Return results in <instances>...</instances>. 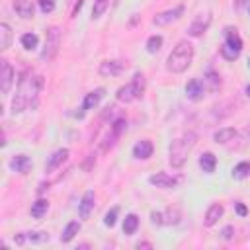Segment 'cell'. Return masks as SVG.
I'll return each mask as SVG.
<instances>
[{
	"instance_id": "44dd1931",
	"label": "cell",
	"mask_w": 250,
	"mask_h": 250,
	"mask_svg": "<svg viewBox=\"0 0 250 250\" xmlns=\"http://www.w3.org/2000/svg\"><path fill=\"white\" fill-rule=\"evenodd\" d=\"M201 82H203L205 90H209V92H217V90L221 88V76H219L217 72H213V70L205 72V76H203Z\"/></svg>"
},
{
	"instance_id": "4fadbf2b",
	"label": "cell",
	"mask_w": 250,
	"mask_h": 250,
	"mask_svg": "<svg viewBox=\"0 0 250 250\" xmlns=\"http://www.w3.org/2000/svg\"><path fill=\"white\" fill-rule=\"evenodd\" d=\"M205 86H203V82L199 80V78H191L188 84H186V96L191 100V102H199V100H203V96H205Z\"/></svg>"
},
{
	"instance_id": "b9f144b4",
	"label": "cell",
	"mask_w": 250,
	"mask_h": 250,
	"mask_svg": "<svg viewBox=\"0 0 250 250\" xmlns=\"http://www.w3.org/2000/svg\"><path fill=\"white\" fill-rule=\"evenodd\" d=\"M248 12H250V6H248Z\"/></svg>"
},
{
	"instance_id": "9c48e42d",
	"label": "cell",
	"mask_w": 250,
	"mask_h": 250,
	"mask_svg": "<svg viewBox=\"0 0 250 250\" xmlns=\"http://www.w3.org/2000/svg\"><path fill=\"white\" fill-rule=\"evenodd\" d=\"M148 182L156 188H162V189H170V188H176L180 182H182V176H170L166 172H156L148 178Z\"/></svg>"
},
{
	"instance_id": "f1b7e54d",
	"label": "cell",
	"mask_w": 250,
	"mask_h": 250,
	"mask_svg": "<svg viewBox=\"0 0 250 250\" xmlns=\"http://www.w3.org/2000/svg\"><path fill=\"white\" fill-rule=\"evenodd\" d=\"M37 43H39V37L35 33H23L21 35V47L25 51H33L37 47Z\"/></svg>"
},
{
	"instance_id": "d4e9b609",
	"label": "cell",
	"mask_w": 250,
	"mask_h": 250,
	"mask_svg": "<svg viewBox=\"0 0 250 250\" xmlns=\"http://www.w3.org/2000/svg\"><path fill=\"white\" fill-rule=\"evenodd\" d=\"M234 137H236V131H234L232 127H225V129H219V131H215V135H213L215 143H221V145H225V143L232 141Z\"/></svg>"
},
{
	"instance_id": "8992f818",
	"label": "cell",
	"mask_w": 250,
	"mask_h": 250,
	"mask_svg": "<svg viewBox=\"0 0 250 250\" xmlns=\"http://www.w3.org/2000/svg\"><path fill=\"white\" fill-rule=\"evenodd\" d=\"M59 47H61V31H59V27L53 25L45 33V45H43V51H41V61L51 62L57 57Z\"/></svg>"
},
{
	"instance_id": "30bf717a",
	"label": "cell",
	"mask_w": 250,
	"mask_h": 250,
	"mask_svg": "<svg viewBox=\"0 0 250 250\" xmlns=\"http://www.w3.org/2000/svg\"><path fill=\"white\" fill-rule=\"evenodd\" d=\"M209 23H211V14H209V12H207V14H199V16L191 21V25L188 27V35H189V37H201V35L207 31Z\"/></svg>"
},
{
	"instance_id": "7a4b0ae2",
	"label": "cell",
	"mask_w": 250,
	"mask_h": 250,
	"mask_svg": "<svg viewBox=\"0 0 250 250\" xmlns=\"http://www.w3.org/2000/svg\"><path fill=\"white\" fill-rule=\"evenodd\" d=\"M195 145H197V133H193V131H186L180 137H176L170 143V148H168V162H170V166L172 168H182Z\"/></svg>"
},
{
	"instance_id": "5bb4252c",
	"label": "cell",
	"mask_w": 250,
	"mask_h": 250,
	"mask_svg": "<svg viewBox=\"0 0 250 250\" xmlns=\"http://www.w3.org/2000/svg\"><path fill=\"white\" fill-rule=\"evenodd\" d=\"M105 96V88H96V90H92V92H88L86 96H84V102H82V111L78 113L80 117L84 115V111H88V109H94L98 104H100V100Z\"/></svg>"
},
{
	"instance_id": "52a82bcc",
	"label": "cell",
	"mask_w": 250,
	"mask_h": 250,
	"mask_svg": "<svg viewBox=\"0 0 250 250\" xmlns=\"http://www.w3.org/2000/svg\"><path fill=\"white\" fill-rule=\"evenodd\" d=\"M182 219V211L178 207H166L164 211H152L150 213V221L156 227L162 225H178Z\"/></svg>"
},
{
	"instance_id": "e0dca14e",
	"label": "cell",
	"mask_w": 250,
	"mask_h": 250,
	"mask_svg": "<svg viewBox=\"0 0 250 250\" xmlns=\"http://www.w3.org/2000/svg\"><path fill=\"white\" fill-rule=\"evenodd\" d=\"M94 201H96V195H94L92 189H88V191L82 195L80 205H78V215H80V219H88V217H90V213H92V209H94Z\"/></svg>"
},
{
	"instance_id": "7c38bea8",
	"label": "cell",
	"mask_w": 250,
	"mask_h": 250,
	"mask_svg": "<svg viewBox=\"0 0 250 250\" xmlns=\"http://www.w3.org/2000/svg\"><path fill=\"white\" fill-rule=\"evenodd\" d=\"M125 68H127V62L113 59V61H104V62H100V68H98V72H100L102 76L109 78V76H117V74H121Z\"/></svg>"
},
{
	"instance_id": "484cf974",
	"label": "cell",
	"mask_w": 250,
	"mask_h": 250,
	"mask_svg": "<svg viewBox=\"0 0 250 250\" xmlns=\"http://www.w3.org/2000/svg\"><path fill=\"white\" fill-rule=\"evenodd\" d=\"M78 230H80V223H78V221H70V223L64 227L62 234H61V242H70V240L78 234Z\"/></svg>"
},
{
	"instance_id": "cb8c5ba5",
	"label": "cell",
	"mask_w": 250,
	"mask_h": 250,
	"mask_svg": "<svg viewBox=\"0 0 250 250\" xmlns=\"http://www.w3.org/2000/svg\"><path fill=\"white\" fill-rule=\"evenodd\" d=\"M232 178L234 180H246L250 178V160H242L232 168Z\"/></svg>"
},
{
	"instance_id": "4316f807",
	"label": "cell",
	"mask_w": 250,
	"mask_h": 250,
	"mask_svg": "<svg viewBox=\"0 0 250 250\" xmlns=\"http://www.w3.org/2000/svg\"><path fill=\"white\" fill-rule=\"evenodd\" d=\"M137 229H139V217L135 213L125 215V219H123V232L125 234H135Z\"/></svg>"
},
{
	"instance_id": "9a60e30c",
	"label": "cell",
	"mask_w": 250,
	"mask_h": 250,
	"mask_svg": "<svg viewBox=\"0 0 250 250\" xmlns=\"http://www.w3.org/2000/svg\"><path fill=\"white\" fill-rule=\"evenodd\" d=\"M14 10L21 20H31L35 16V0H14Z\"/></svg>"
},
{
	"instance_id": "f35d334b",
	"label": "cell",
	"mask_w": 250,
	"mask_h": 250,
	"mask_svg": "<svg viewBox=\"0 0 250 250\" xmlns=\"http://www.w3.org/2000/svg\"><path fill=\"white\" fill-rule=\"evenodd\" d=\"M137 248H152V244L150 242H139Z\"/></svg>"
},
{
	"instance_id": "836d02e7",
	"label": "cell",
	"mask_w": 250,
	"mask_h": 250,
	"mask_svg": "<svg viewBox=\"0 0 250 250\" xmlns=\"http://www.w3.org/2000/svg\"><path fill=\"white\" fill-rule=\"evenodd\" d=\"M39 2V8L43 14H51L55 10V0H37Z\"/></svg>"
},
{
	"instance_id": "f546056e",
	"label": "cell",
	"mask_w": 250,
	"mask_h": 250,
	"mask_svg": "<svg viewBox=\"0 0 250 250\" xmlns=\"http://www.w3.org/2000/svg\"><path fill=\"white\" fill-rule=\"evenodd\" d=\"M160 47H162V37L160 35H150L148 41H146V51L150 55H154V53L160 51Z\"/></svg>"
},
{
	"instance_id": "1f68e13d",
	"label": "cell",
	"mask_w": 250,
	"mask_h": 250,
	"mask_svg": "<svg viewBox=\"0 0 250 250\" xmlns=\"http://www.w3.org/2000/svg\"><path fill=\"white\" fill-rule=\"evenodd\" d=\"M109 6V0H94V8H92V20H98Z\"/></svg>"
},
{
	"instance_id": "7402d4cb",
	"label": "cell",
	"mask_w": 250,
	"mask_h": 250,
	"mask_svg": "<svg viewBox=\"0 0 250 250\" xmlns=\"http://www.w3.org/2000/svg\"><path fill=\"white\" fill-rule=\"evenodd\" d=\"M215 166H217V158H215L213 152H203V154L199 156V168H201L203 172L211 174V172H215Z\"/></svg>"
},
{
	"instance_id": "603a6c76",
	"label": "cell",
	"mask_w": 250,
	"mask_h": 250,
	"mask_svg": "<svg viewBox=\"0 0 250 250\" xmlns=\"http://www.w3.org/2000/svg\"><path fill=\"white\" fill-rule=\"evenodd\" d=\"M12 27L8 23H0V51H8L12 45Z\"/></svg>"
},
{
	"instance_id": "277c9868",
	"label": "cell",
	"mask_w": 250,
	"mask_h": 250,
	"mask_svg": "<svg viewBox=\"0 0 250 250\" xmlns=\"http://www.w3.org/2000/svg\"><path fill=\"white\" fill-rule=\"evenodd\" d=\"M143 94H145V76H143L141 72H137L129 84H125V86H121V88L117 90L115 98H117V102H121V104H131V102L143 98Z\"/></svg>"
},
{
	"instance_id": "2e32d148",
	"label": "cell",
	"mask_w": 250,
	"mask_h": 250,
	"mask_svg": "<svg viewBox=\"0 0 250 250\" xmlns=\"http://www.w3.org/2000/svg\"><path fill=\"white\" fill-rule=\"evenodd\" d=\"M152 150H154L152 143H150L148 139H141V141L135 143V146H133V156H135L137 160H146V158L152 156Z\"/></svg>"
},
{
	"instance_id": "d590c367",
	"label": "cell",
	"mask_w": 250,
	"mask_h": 250,
	"mask_svg": "<svg viewBox=\"0 0 250 250\" xmlns=\"http://www.w3.org/2000/svg\"><path fill=\"white\" fill-rule=\"evenodd\" d=\"M234 211H236L240 217H246V215H248V209H246V205H244L242 201H236V203H234Z\"/></svg>"
},
{
	"instance_id": "4dcf8cb0",
	"label": "cell",
	"mask_w": 250,
	"mask_h": 250,
	"mask_svg": "<svg viewBox=\"0 0 250 250\" xmlns=\"http://www.w3.org/2000/svg\"><path fill=\"white\" fill-rule=\"evenodd\" d=\"M25 240L27 242H33V244H41V242H49V234L47 232H25Z\"/></svg>"
},
{
	"instance_id": "60d3db41",
	"label": "cell",
	"mask_w": 250,
	"mask_h": 250,
	"mask_svg": "<svg viewBox=\"0 0 250 250\" xmlns=\"http://www.w3.org/2000/svg\"><path fill=\"white\" fill-rule=\"evenodd\" d=\"M248 66H250V57H248Z\"/></svg>"
},
{
	"instance_id": "8d00e7d4",
	"label": "cell",
	"mask_w": 250,
	"mask_h": 250,
	"mask_svg": "<svg viewBox=\"0 0 250 250\" xmlns=\"http://www.w3.org/2000/svg\"><path fill=\"white\" fill-rule=\"evenodd\" d=\"M232 234H234V227H230V225H229V227H225V229L221 230V236H223L225 240H230V238H232Z\"/></svg>"
},
{
	"instance_id": "ffe728a7",
	"label": "cell",
	"mask_w": 250,
	"mask_h": 250,
	"mask_svg": "<svg viewBox=\"0 0 250 250\" xmlns=\"http://www.w3.org/2000/svg\"><path fill=\"white\" fill-rule=\"evenodd\" d=\"M223 213H225V207L221 205V203H213L209 209H207V213H205V227H213V225H217V221L223 217Z\"/></svg>"
},
{
	"instance_id": "8fae6325",
	"label": "cell",
	"mask_w": 250,
	"mask_h": 250,
	"mask_svg": "<svg viewBox=\"0 0 250 250\" xmlns=\"http://www.w3.org/2000/svg\"><path fill=\"white\" fill-rule=\"evenodd\" d=\"M14 68L8 61H0V92L2 94H8L12 84H14Z\"/></svg>"
},
{
	"instance_id": "e575fe53",
	"label": "cell",
	"mask_w": 250,
	"mask_h": 250,
	"mask_svg": "<svg viewBox=\"0 0 250 250\" xmlns=\"http://www.w3.org/2000/svg\"><path fill=\"white\" fill-rule=\"evenodd\" d=\"M111 129H113V135L117 137V135H119V133L125 129V119H123V117H119V119L113 123V127H111Z\"/></svg>"
},
{
	"instance_id": "6da1fadb",
	"label": "cell",
	"mask_w": 250,
	"mask_h": 250,
	"mask_svg": "<svg viewBox=\"0 0 250 250\" xmlns=\"http://www.w3.org/2000/svg\"><path fill=\"white\" fill-rule=\"evenodd\" d=\"M43 84H45V80L41 74H35L31 70L23 72L18 82L16 96L12 100V111L21 113L25 109H35L39 104V94L43 90Z\"/></svg>"
},
{
	"instance_id": "d6a6232c",
	"label": "cell",
	"mask_w": 250,
	"mask_h": 250,
	"mask_svg": "<svg viewBox=\"0 0 250 250\" xmlns=\"http://www.w3.org/2000/svg\"><path fill=\"white\" fill-rule=\"evenodd\" d=\"M117 213H119V209H117V207H113L111 211H107V213H105L104 223H105L107 227H113V225H115V221H117Z\"/></svg>"
},
{
	"instance_id": "3957f363",
	"label": "cell",
	"mask_w": 250,
	"mask_h": 250,
	"mask_svg": "<svg viewBox=\"0 0 250 250\" xmlns=\"http://www.w3.org/2000/svg\"><path fill=\"white\" fill-rule=\"evenodd\" d=\"M191 61H193V45L184 39L170 51V55L166 59V68H168V72L182 74L189 68Z\"/></svg>"
},
{
	"instance_id": "ab89813d",
	"label": "cell",
	"mask_w": 250,
	"mask_h": 250,
	"mask_svg": "<svg viewBox=\"0 0 250 250\" xmlns=\"http://www.w3.org/2000/svg\"><path fill=\"white\" fill-rule=\"evenodd\" d=\"M246 96H248V98H250V84H248V86H246Z\"/></svg>"
},
{
	"instance_id": "5b68a950",
	"label": "cell",
	"mask_w": 250,
	"mask_h": 250,
	"mask_svg": "<svg viewBox=\"0 0 250 250\" xmlns=\"http://www.w3.org/2000/svg\"><path fill=\"white\" fill-rule=\"evenodd\" d=\"M240 53H242V39H240L236 27H227L225 29V43L221 47V55L227 61H234V59H238Z\"/></svg>"
},
{
	"instance_id": "83f0119b",
	"label": "cell",
	"mask_w": 250,
	"mask_h": 250,
	"mask_svg": "<svg viewBox=\"0 0 250 250\" xmlns=\"http://www.w3.org/2000/svg\"><path fill=\"white\" fill-rule=\"evenodd\" d=\"M47 209H49V201L47 199H37L33 205H31V217L33 219H41L45 213H47Z\"/></svg>"
},
{
	"instance_id": "ba28073f",
	"label": "cell",
	"mask_w": 250,
	"mask_h": 250,
	"mask_svg": "<svg viewBox=\"0 0 250 250\" xmlns=\"http://www.w3.org/2000/svg\"><path fill=\"white\" fill-rule=\"evenodd\" d=\"M184 12H186V6L184 4H178V6H174V8H170V10H164V12H160V14H156L154 16V20H152V23L154 25H170L172 21H178L182 16H184Z\"/></svg>"
},
{
	"instance_id": "ac0fdd59",
	"label": "cell",
	"mask_w": 250,
	"mask_h": 250,
	"mask_svg": "<svg viewBox=\"0 0 250 250\" xmlns=\"http://www.w3.org/2000/svg\"><path fill=\"white\" fill-rule=\"evenodd\" d=\"M10 168L16 170L18 174L25 176V174H29V170H31V158L25 156V154H18V156H14V158L10 160Z\"/></svg>"
},
{
	"instance_id": "74e56055",
	"label": "cell",
	"mask_w": 250,
	"mask_h": 250,
	"mask_svg": "<svg viewBox=\"0 0 250 250\" xmlns=\"http://www.w3.org/2000/svg\"><path fill=\"white\" fill-rule=\"evenodd\" d=\"M82 4H84V0H78V2H76V6H74V10H72V16H76V14H78V10L82 8Z\"/></svg>"
},
{
	"instance_id": "d6986e66",
	"label": "cell",
	"mask_w": 250,
	"mask_h": 250,
	"mask_svg": "<svg viewBox=\"0 0 250 250\" xmlns=\"http://www.w3.org/2000/svg\"><path fill=\"white\" fill-rule=\"evenodd\" d=\"M66 158H68V148H59V150H55V152L51 154V158H49V162H47L45 170H47V172L57 170V168H59Z\"/></svg>"
}]
</instances>
